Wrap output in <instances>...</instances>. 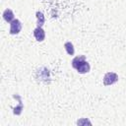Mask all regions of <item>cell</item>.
I'll use <instances>...</instances> for the list:
<instances>
[{
    "mask_svg": "<svg viewBox=\"0 0 126 126\" xmlns=\"http://www.w3.org/2000/svg\"><path fill=\"white\" fill-rule=\"evenodd\" d=\"M71 63H72V67L76 69L80 74H86L91 70V66L89 62L86 60L85 55H79L75 57Z\"/></svg>",
    "mask_w": 126,
    "mask_h": 126,
    "instance_id": "1",
    "label": "cell"
},
{
    "mask_svg": "<svg viewBox=\"0 0 126 126\" xmlns=\"http://www.w3.org/2000/svg\"><path fill=\"white\" fill-rule=\"evenodd\" d=\"M118 81V75L113 72H107L103 77V85L111 86Z\"/></svg>",
    "mask_w": 126,
    "mask_h": 126,
    "instance_id": "2",
    "label": "cell"
},
{
    "mask_svg": "<svg viewBox=\"0 0 126 126\" xmlns=\"http://www.w3.org/2000/svg\"><path fill=\"white\" fill-rule=\"evenodd\" d=\"M22 30V23L18 19H14L10 23V33L11 34H18Z\"/></svg>",
    "mask_w": 126,
    "mask_h": 126,
    "instance_id": "3",
    "label": "cell"
},
{
    "mask_svg": "<svg viewBox=\"0 0 126 126\" xmlns=\"http://www.w3.org/2000/svg\"><path fill=\"white\" fill-rule=\"evenodd\" d=\"M33 36L35 37V39L37 41H43L44 38H45V32L43 31L42 28L36 27L33 30Z\"/></svg>",
    "mask_w": 126,
    "mask_h": 126,
    "instance_id": "4",
    "label": "cell"
},
{
    "mask_svg": "<svg viewBox=\"0 0 126 126\" xmlns=\"http://www.w3.org/2000/svg\"><path fill=\"white\" fill-rule=\"evenodd\" d=\"M13 96L19 100V105L13 108V112H14V114H16V115H20V114H21V112H22V110H23V108H24V105H23V102H22L21 96H20V95H18V94H14Z\"/></svg>",
    "mask_w": 126,
    "mask_h": 126,
    "instance_id": "5",
    "label": "cell"
},
{
    "mask_svg": "<svg viewBox=\"0 0 126 126\" xmlns=\"http://www.w3.org/2000/svg\"><path fill=\"white\" fill-rule=\"evenodd\" d=\"M2 16H3L4 20H5L7 23H11V22L14 20V13H13V11H12L11 9H6V10L3 12Z\"/></svg>",
    "mask_w": 126,
    "mask_h": 126,
    "instance_id": "6",
    "label": "cell"
},
{
    "mask_svg": "<svg viewBox=\"0 0 126 126\" xmlns=\"http://www.w3.org/2000/svg\"><path fill=\"white\" fill-rule=\"evenodd\" d=\"M35 17L37 19V27L39 28H42V26L44 25V22H45V18H44V15L42 12L40 11H37L35 13Z\"/></svg>",
    "mask_w": 126,
    "mask_h": 126,
    "instance_id": "7",
    "label": "cell"
},
{
    "mask_svg": "<svg viewBox=\"0 0 126 126\" xmlns=\"http://www.w3.org/2000/svg\"><path fill=\"white\" fill-rule=\"evenodd\" d=\"M64 47H65L66 52H67L69 55H74V53H75V49H74V45H73L72 42H70V41L65 42Z\"/></svg>",
    "mask_w": 126,
    "mask_h": 126,
    "instance_id": "8",
    "label": "cell"
},
{
    "mask_svg": "<svg viewBox=\"0 0 126 126\" xmlns=\"http://www.w3.org/2000/svg\"><path fill=\"white\" fill-rule=\"evenodd\" d=\"M86 123H88V124H92L88 119H84V120H78L77 121V124H86Z\"/></svg>",
    "mask_w": 126,
    "mask_h": 126,
    "instance_id": "9",
    "label": "cell"
}]
</instances>
